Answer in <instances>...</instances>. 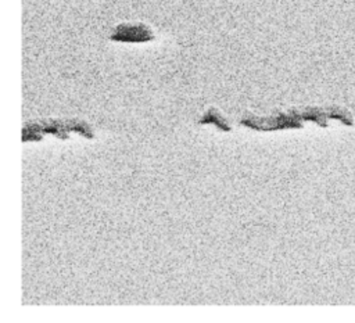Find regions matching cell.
Returning <instances> with one entry per match:
<instances>
[{"label": "cell", "mask_w": 355, "mask_h": 323, "mask_svg": "<svg viewBox=\"0 0 355 323\" xmlns=\"http://www.w3.org/2000/svg\"><path fill=\"white\" fill-rule=\"evenodd\" d=\"M300 114L291 111L288 114H277L273 115L268 119L263 118H254V116H248V118H243L240 121V123L247 125L252 129L257 130H273V129H284V128H300L301 122H300Z\"/></svg>", "instance_id": "cell-1"}, {"label": "cell", "mask_w": 355, "mask_h": 323, "mask_svg": "<svg viewBox=\"0 0 355 323\" xmlns=\"http://www.w3.org/2000/svg\"><path fill=\"white\" fill-rule=\"evenodd\" d=\"M154 37L153 30L144 24H121L115 28L111 39L115 42L141 43L148 42Z\"/></svg>", "instance_id": "cell-2"}, {"label": "cell", "mask_w": 355, "mask_h": 323, "mask_svg": "<svg viewBox=\"0 0 355 323\" xmlns=\"http://www.w3.org/2000/svg\"><path fill=\"white\" fill-rule=\"evenodd\" d=\"M200 123H214L218 126V129L220 130H229V125L225 122V119L222 118V115L215 110V108H211L205 112V115L201 118Z\"/></svg>", "instance_id": "cell-3"}]
</instances>
